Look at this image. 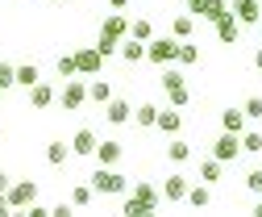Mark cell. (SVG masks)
<instances>
[{
	"label": "cell",
	"mask_w": 262,
	"mask_h": 217,
	"mask_svg": "<svg viewBox=\"0 0 262 217\" xmlns=\"http://www.w3.org/2000/svg\"><path fill=\"white\" fill-rule=\"evenodd\" d=\"M92 188L100 192V196H125L129 180H125L117 167H96V171H92Z\"/></svg>",
	"instance_id": "obj_1"
},
{
	"label": "cell",
	"mask_w": 262,
	"mask_h": 217,
	"mask_svg": "<svg viewBox=\"0 0 262 217\" xmlns=\"http://www.w3.org/2000/svg\"><path fill=\"white\" fill-rule=\"evenodd\" d=\"M175 50H179V38H150V42H146V63L171 67V63H175Z\"/></svg>",
	"instance_id": "obj_2"
},
{
	"label": "cell",
	"mask_w": 262,
	"mask_h": 217,
	"mask_svg": "<svg viewBox=\"0 0 262 217\" xmlns=\"http://www.w3.org/2000/svg\"><path fill=\"white\" fill-rule=\"evenodd\" d=\"M5 196H9V205H13V213H25L29 205L38 201V184H34V180H13Z\"/></svg>",
	"instance_id": "obj_3"
},
{
	"label": "cell",
	"mask_w": 262,
	"mask_h": 217,
	"mask_svg": "<svg viewBox=\"0 0 262 217\" xmlns=\"http://www.w3.org/2000/svg\"><path fill=\"white\" fill-rule=\"evenodd\" d=\"M162 88H167V96H171V109H183L191 101V92L183 84V71H175V67H162Z\"/></svg>",
	"instance_id": "obj_4"
},
{
	"label": "cell",
	"mask_w": 262,
	"mask_h": 217,
	"mask_svg": "<svg viewBox=\"0 0 262 217\" xmlns=\"http://www.w3.org/2000/svg\"><path fill=\"white\" fill-rule=\"evenodd\" d=\"M83 101H88V84H83L79 75H71V80H67V88L58 92V105H62V113H79V109H83Z\"/></svg>",
	"instance_id": "obj_5"
},
{
	"label": "cell",
	"mask_w": 262,
	"mask_h": 217,
	"mask_svg": "<svg viewBox=\"0 0 262 217\" xmlns=\"http://www.w3.org/2000/svg\"><path fill=\"white\" fill-rule=\"evenodd\" d=\"M242 154V134H229V130H221V138L212 142V159H221V163H233Z\"/></svg>",
	"instance_id": "obj_6"
},
{
	"label": "cell",
	"mask_w": 262,
	"mask_h": 217,
	"mask_svg": "<svg viewBox=\"0 0 262 217\" xmlns=\"http://www.w3.org/2000/svg\"><path fill=\"white\" fill-rule=\"evenodd\" d=\"M100 67H104V54L96 50V46H79V50H75V71H79V75H96Z\"/></svg>",
	"instance_id": "obj_7"
},
{
	"label": "cell",
	"mask_w": 262,
	"mask_h": 217,
	"mask_svg": "<svg viewBox=\"0 0 262 217\" xmlns=\"http://www.w3.org/2000/svg\"><path fill=\"white\" fill-rule=\"evenodd\" d=\"M96 159H100V167H117L125 159V146L117 138H104V142H96Z\"/></svg>",
	"instance_id": "obj_8"
},
{
	"label": "cell",
	"mask_w": 262,
	"mask_h": 217,
	"mask_svg": "<svg viewBox=\"0 0 262 217\" xmlns=\"http://www.w3.org/2000/svg\"><path fill=\"white\" fill-rule=\"evenodd\" d=\"M229 13H233L242 25H258V17H262V0H233V5H229Z\"/></svg>",
	"instance_id": "obj_9"
},
{
	"label": "cell",
	"mask_w": 262,
	"mask_h": 217,
	"mask_svg": "<svg viewBox=\"0 0 262 217\" xmlns=\"http://www.w3.org/2000/svg\"><path fill=\"white\" fill-rule=\"evenodd\" d=\"M237 38H242V21H237L233 13H225V17L216 21V42H225V46H237Z\"/></svg>",
	"instance_id": "obj_10"
},
{
	"label": "cell",
	"mask_w": 262,
	"mask_h": 217,
	"mask_svg": "<svg viewBox=\"0 0 262 217\" xmlns=\"http://www.w3.org/2000/svg\"><path fill=\"white\" fill-rule=\"evenodd\" d=\"M96 142H100V138H96V130H75V138H71V154H79V159H92V154H96Z\"/></svg>",
	"instance_id": "obj_11"
},
{
	"label": "cell",
	"mask_w": 262,
	"mask_h": 217,
	"mask_svg": "<svg viewBox=\"0 0 262 217\" xmlns=\"http://www.w3.org/2000/svg\"><path fill=\"white\" fill-rule=\"evenodd\" d=\"M187 188H191V184H187V175H167V184H162V201H171V205H179V201H187Z\"/></svg>",
	"instance_id": "obj_12"
},
{
	"label": "cell",
	"mask_w": 262,
	"mask_h": 217,
	"mask_svg": "<svg viewBox=\"0 0 262 217\" xmlns=\"http://www.w3.org/2000/svg\"><path fill=\"white\" fill-rule=\"evenodd\" d=\"M54 101H58V92H54L50 84H42V80H38L34 88H29V109H38V113H42V109H50Z\"/></svg>",
	"instance_id": "obj_13"
},
{
	"label": "cell",
	"mask_w": 262,
	"mask_h": 217,
	"mask_svg": "<svg viewBox=\"0 0 262 217\" xmlns=\"http://www.w3.org/2000/svg\"><path fill=\"white\" fill-rule=\"evenodd\" d=\"M129 117H134V105L129 101H108L104 105V121L108 126H129Z\"/></svg>",
	"instance_id": "obj_14"
},
{
	"label": "cell",
	"mask_w": 262,
	"mask_h": 217,
	"mask_svg": "<svg viewBox=\"0 0 262 217\" xmlns=\"http://www.w3.org/2000/svg\"><path fill=\"white\" fill-rule=\"evenodd\" d=\"M134 201H138V205H146V209L154 213V209L162 205V192L154 188V184H146V180H138V184H134Z\"/></svg>",
	"instance_id": "obj_15"
},
{
	"label": "cell",
	"mask_w": 262,
	"mask_h": 217,
	"mask_svg": "<svg viewBox=\"0 0 262 217\" xmlns=\"http://www.w3.org/2000/svg\"><path fill=\"white\" fill-rule=\"evenodd\" d=\"M100 34H104V38H117V42H125V38H129V21H125L121 13H113V17H104Z\"/></svg>",
	"instance_id": "obj_16"
},
{
	"label": "cell",
	"mask_w": 262,
	"mask_h": 217,
	"mask_svg": "<svg viewBox=\"0 0 262 217\" xmlns=\"http://www.w3.org/2000/svg\"><path fill=\"white\" fill-rule=\"evenodd\" d=\"M154 130H162V134H171V138H175V134L183 130V117H179L175 109H158V121H154Z\"/></svg>",
	"instance_id": "obj_17"
},
{
	"label": "cell",
	"mask_w": 262,
	"mask_h": 217,
	"mask_svg": "<svg viewBox=\"0 0 262 217\" xmlns=\"http://www.w3.org/2000/svg\"><path fill=\"white\" fill-rule=\"evenodd\" d=\"M117 54H121V63H142V58H146V42H138V38H125V42L117 46Z\"/></svg>",
	"instance_id": "obj_18"
},
{
	"label": "cell",
	"mask_w": 262,
	"mask_h": 217,
	"mask_svg": "<svg viewBox=\"0 0 262 217\" xmlns=\"http://www.w3.org/2000/svg\"><path fill=\"white\" fill-rule=\"evenodd\" d=\"M175 63H179V67H195V63H200V46H195L191 38H179V50H175Z\"/></svg>",
	"instance_id": "obj_19"
},
{
	"label": "cell",
	"mask_w": 262,
	"mask_h": 217,
	"mask_svg": "<svg viewBox=\"0 0 262 217\" xmlns=\"http://www.w3.org/2000/svg\"><path fill=\"white\" fill-rule=\"evenodd\" d=\"M167 159H171V163H187V159H191V142L175 134V138L167 142Z\"/></svg>",
	"instance_id": "obj_20"
},
{
	"label": "cell",
	"mask_w": 262,
	"mask_h": 217,
	"mask_svg": "<svg viewBox=\"0 0 262 217\" xmlns=\"http://www.w3.org/2000/svg\"><path fill=\"white\" fill-rule=\"evenodd\" d=\"M221 130H229V134H246V113H242V109H225V113H221Z\"/></svg>",
	"instance_id": "obj_21"
},
{
	"label": "cell",
	"mask_w": 262,
	"mask_h": 217,
	"mask_svg": "<svg viewBox=\"0 0 262 217\" xmlns=\"http://www.w3.org/2000/svg\"><path fill=\"white\" fill-rule=\"evenodd\" d=\"M225 13H229V0H204V9H200V21H212V25H216Z\"/></svg>",
	"instance_id": "obj_22"
},
{
	"label": "cell",
	"mask_w": 262,
	"mask_h": 217,
	"mask_svg": "<svg viewBox=\"0 0 262 217\" xmlns=\"http://www.w3.org/2000/svg\"><path fill=\"white\" fill-rule=\"evenodd\" d=\"M88 101H96V105H108V101H113V88H108V80H92V84H88Z\"/></svg>",
	"instance_id": "obj_23"
},
{
	"label": "cell",
	"mask_w": 262,
	"mask_h": 217,
	"mask_svg": "<svg viewBox=\"0 0 262 217\" xmlns=\"http://www.w3.org/2000/svg\"><path fill=\"white\" fill-rule=\"evenodd\" d=\"M92 196H96V188H92V184H75V188H71V209H88L92 205Z\"/></svg>",
	"instance_id": "obj_24"
},
{
	"label": "cell",
	"mask_w": 262,
	"mask_h": 217,
	"mask_svg": "<svg viewBox=\"0 0 262 217\" xmlns=\"http://www.w3.org/2000/svg\"><path fill=\"white\" fill-rule=\"evenodd\" d=\"M221 159H204L200 163V184H208V188H212V184H221Z\"/></svg>",
	"instance_id": "obj_25"
},
{
	"label": "cell",
	"mask_w": 262,
	"mask_h": 217,
	"mask_svg": "<svg viewBox=\"0 0 262 217\" xmlns=\"http://www.w3.org/2000/svg\"><path fill=\"white\" fill-rule=\"evenodd\" d=\"M67 154H71L67 142H50V146H46V163H50V167H62V163H67Z\"/></svg>",
	"instance_id": "obj_26"
},
{
	"label": "cell",
	"mask_w": 262,
	"mask_h": 217,
	"mask_svg": "<svg viewBox=\"0 0 262 217\" xmlns=\"http://www.w3.org/2000/svg\"><path fill=\"white\" fill-rule=\"evenodd\" d=\"M187 205H195V209H208V205H212L208 184H195V188H187Z\"/></svg>",
	"instance_id": "obj_27"
},
{
	"label": "cell",
	"mask_w": 262,
	"mask_h": 217,
	"mask_svg": "<svg viewBox=\"0 0 262 217\" xmlns=\"http://www.w3.org/2000/svg\"><path fill=\"white\" fill-rule=\"evenodd\" d=\"M38 80H42V75H38V67H34V63H21V67H17V88H25V92H29Z\"/></svg>",
	"instance_id": "obj_28"
},
{
	"label": "cell",
	"mask_w": 262,
	"mask_h": 217,
	"mask_svg": "<svg viewBox=\"0 0 262 217\" xmlns=\"http://www.w3.org/2000/svg\"><path fill=\"white\" fill-rule=\"evenodd\" d=\"M129 38H138V42H150V38H154V25H150L146 17H138V21H129Z\"/></svg>",
	"instance_id": "obj_29"
},
{
	"label": "cell",
	"mask_w": 262,
	"mask_h": 217,
	"mask_svg": "<svg viewBox=\"0 0 262 217\" xmlns=\"http://www.w3.org/2000/svg\"><path fill=\"white\" fill-rule=\"evenodd\" d=\"M134 121L142 130H154V121H158V109L154 105H138V113H134Z\"/></svg>",
	"instance_id": "obj_30"
},
{
	"label": "cell",
	"mask_w": 262,
	"mask_h": 217,
	"mask_svg": "<svg viewBox=\"0 0 262 217\" xmlns=\"http://www.w3.org/2000/svg\"><path fill=\"white\" fill-rule=\"evenodd\" d=\"M242 150H246V154H262V134H258V130L242 134Z\"/></svg>",
	"instance_id": "obj_31"
},
{
	"label": "cell",
	"mask_w": 262,
	"mask_h": 217,
	"mask_svg": "<svg viewBox=\"0 0 262 217\" xmlns=\"http://www.w3.org/2000/svg\"><path fill=\"white\" fill-rule=\"evenodd\" d=\"M191 25H195V17H191V13H183V17H175V25H171V29H175V38H191Z\"/></svg>",
	"instance_id": "obj_32"
},
{
	"label": "cell",
	"mask_w": 262,
	"mask_h": 217,
	"mask_svg": "<svg viewBox=\"0 0 262 217\" xmlns=\"http://www.w3.org/2000/svg\"><path fill=\"white\" fill-rule=\"evenodd\" d=\"M54 67H58V75H62V80L79 75V71H75V54H58V63H54Z\"/></svg>",
	"instance_id": "obj_33"
},
{
	"label": "cell",
	"mask_w": 262,
	"mask_h": 217,
	"mask_svg": "<svg viewBox=\"0 0 262 217\" xmlns=\"http://www.w3.org/2000/svg\"><path fill=\"white\" fill-rule=\"evenodd\" d=\"M242 113H246V121H262V96H250L242 105Z\"/></svg>",
	"instance_id": "obj_34"
},
{
	"label": "cell",
	"mask_w": 262,
	"mask_h": 217,
	"mask_svg": "<svg viewBox=\"0 0 262 217\" xmlns=\"http://www.w3.org/2000/svg\"><path fill=\"white\" fill-rule=\"evenodd\" d=\"M0 88H5V92L17 88V67L13 63H0Z\"/></svg>",
	"instance_id": "obj_35"
},
{
	"label": "cell",
	"mask_w": 262,
	"mask_h": 217,
	"mask_svg": "<svg viewBox=\"0 0 262 217\" xmlns=\"http://www.w3.org/2000/svg\"><path fill=\"white\" fill-rule=\"evenodd\" d=\"M121 213H129V217H146L150 209H146V205H138L134 196H125V205H121Z\"/></svg>",
	"instance_id": "obj_36"
},
{
	"label": "cell",
	"mask_w": 262,
	"mask_h": 217,
	"mask_svg": "<svg viewBox=\"0 0 262 217\" xmlns=\"http://www.w3.org/2000/svg\"><path fill=\"white\" fill-rule=\"evenodd\" d=\"M117 46H121V42H117V38H104V34H100V42H96V50H100L104 58H108V54H117Z\"/></svg>",
	"instance_id": "obj_37"
},
{
	"label": "cell",
	"mask_w": 262,
	"mask_h": 217,
	"mask_svg": "<svg viewBox=\"0 0 262 217\" xmlns=\"http://www.w3.org/2000/svg\"><path fill=\"white\" fill-rule=\"evenodd\" d=\"M246 188H250L254 196H262V171H250V175H246Z\"/></svg>",
	"instance_id": "obj_38"
},
{
	"label": "cell",
	"mask_w": 262,
	"mask_h": 217,
	"mask_svg": "<svg viewBox=\"0 0 262 217\" xmlns=\"http://www.w3.org/2000/svg\"><path fill=\"white\" fill-rule=\"evenodd\" d=\"M183 5H187V13H191V17H200V9H204V0H183Z\"/></svg>",
	"instance_id": "obj_39"
},
{
	"label": "cell",
	"mask_w": 262,
	"mask_h": 217,
	"mask_svg": "<svg viewBox=\"0 0 262 217\" xmlns=\"http://www.w3.org/2000/svg\"><path fill=\"white\" fill-rule=\"evenodd\" d=\"M9 184H13V180H9L5 171H0V192H9Z\"/></svg>",
	"instance_id": "obj_40"
},
{
	"label": "cell",
	"mask_w": 262,
	"mask_h": 217,
	"mask_svg": "<svg viewBox=\"0 0 262 217\" xmlns=\"http://www.w3.org/2000/svg\"><path fill=\"white\" fill-rule=\"evenodd\" d=\"M108 5H113V9L121 13V9H129V0H108Z\"/></svg>",
	"instance_id": "obj_41"
},
{
	"label": "cell",
	"mask_w": 262,
	"mask_h": 217,
	"mask_svg": "<svg viewBox=\"0 0 262 217\" xmlns=\"http://www.w3.org/2000/svg\"><path fill=\"white\" fill-rule=\"evenodd\" d=\"M254 67H258V71H262V50H254Z\"/></svg>",
	"instance_id": "obj_42"
},
{
	"label": "cell",
	"mask_w": 262,
	"mask_h": 217,
	"mask_svg": "<svg viewBox=\"0 0 262 217\" xmlns=\"http://www.w3.org/2000/svg\"><path fill=\"white\" fill-rule=\"evenodd\" d=\"M254 213H262V196H258V209H254Z\"/></svg>",
	"instance_id": "obj_43"
},
{
	"label": "cell",
	"mask_w": 262,
	"mask_h": 217,
	"mask_svg": "<svg viewBox=\"0 0 262 217\" xmlns=\"http://www.w3.org/2000/svg\"><path fill=\"white\" fill-rule=\"evenodd\" d=\"M258 34H262V17H258Z\"/></svg>",
	"instance_id": "obj_44"
},
{
	"label": "cell",
	"mask_w": 262,
	"mask_h": 217,
	"mask_svg": "<svg viewBox=\"0 0 262 217\" xmlns=\"http://www.w3.org/2000/svg\"><path fill=\"white\" fill-rule=\"evenodd\" d=\"M0 96H5V88H0Z\"/></svg>",
	"instance_id": "obj_45"
}]
</instances>
